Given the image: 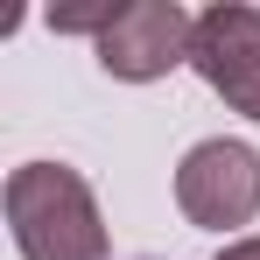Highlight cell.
<instances>
[{
	"label": "cell",
	"instance_id": "6da1fadb",
	"mask_svg": "<svg viewBox=\"0 0 260 260\" xmlns=\"http://www.w3.org/2000/svg\"><path fill=\"white\" fill-rule=\"evenodd\" d=\"M7 225L21 260H106L99 197L63 162H21L7 176Z\"/></svg>",
	"mask_w": 260,
	"mask_h": 260
},
{
	"label": "cell",
	"instance_id": "7a4b0ae2",
	"mask_svg": "<svg viewBox=\"0 0 260 260\" xmlns=\"http://www.w3.org/2000/svg\"><path fill=\"white\" fill-rule=\"evenodd\" d=\"M176 211L204 232H232V225H253L260 211V155L246 141H197L183 162H176Z\"/></svg>",
	"mask_w": 260,
	"mask_h": 260
},
{
	"label": "cell",
	"instance_id": "3957f363",
	"mask_svg": "<svg viewBox=\"0 0 260 260\" xmlns=\"http://www.w3.org/2000/svg\"><path fill=\"white\" fill-rule=\"evenodd\" d=\"M190 43H197V21L176 7V0H120L106 36H99V71L120 78V85H155L169 78L176 63H190Z\"/></svg>",
	"mask_w": 260,
	"mask_h": 260
},
{
	"label": "cell",
	"instance_id": "277c9868",
	"mask_svg": "<svg viewBox=\"0 0 260 260\" xmlns=\"http://www.w3.org/2000/svg\"><path fill=\"white\" fill-rule=\"evenodd\" d=\"M190 63H197V78H204L232 113L260 120V7H246V0L204 7V14H197Z\"/></svg>",
	"mask_w": 260,
	"mask_h": 260
},
{
	"label": "cell",
	"instance_id": "5b68a950",
	"mask_svg": "<svg viewBox=\"0 0 260 260\" xmlns=\"http://www.w3.org/2000/svg\"><path fill=\"white\" fill-rule=\"evenodd\" d=\"M218 260H260V232H253V239H232V246H218Z\"/></svg>",
	"mask_w": 260,
	"mask_h": 260
}]
</instances>
